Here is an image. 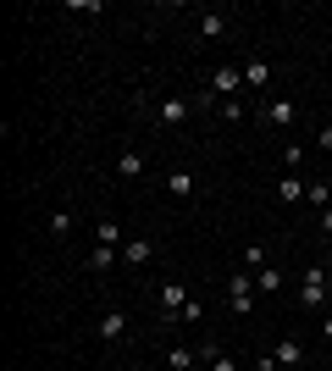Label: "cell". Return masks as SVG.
Returning <instances> with one entry per match:
<instances>
[{
    "instance_id": "obj_21",
    "label": "cell",
    "mask_w": 332,
    "mask_h": 371,
    "mask_svg": "<svg viewBox=\"0 0 332 371\" xmlns=\"http://www.w3.org/2000/svg\"><path fill=\"white\" fill-rule=\"evenodd\" d=\"M139 371H144V366H139Z\"/></svg>"
},
{
    "instance_id": "obj_5",
    "label": "cell",
    "mask_w": 332,
    "mask_h": 371,
    "mask_svg": "<svg viewBox=\"0 0 332 371\" xmlns=\"http://www.w3.org/2000/svg\"><path fill=\"white\" fill-rule=\"evenodd\" d=\"M150 255H156V249H150V238H133V244H122V261H128V266H144Z\"/></svg>"
},
{
    "instance_id": "obj_8",
    "label": "cell",
    "mask_w": 332,
    "mask_h": 371,
    "mask_svg": "<svg viewBox=\"0 0 332 371\" xmlns=\"http://www.w3.org/2000/svg\"><path fill=\"white\" fill-rule=\"evenodd\" d=\"M116 172H122V177H139V172H144V155H139V150H122V155H116Z\"/></svg>"
},
{
    "instance_id": "obj_2",
    "label": "cell",
    "mask_w": 332,
    "mask_h": 371,
    "mask_svg": "<svg viewBox=\"0 0 332 371\" xmlns=\"http://www.w3.org/2000/svg\"><path fill=\"white\" fill-rule=\"evenodd\" d=\"M239 83H244L239 67H216V73H211V94H222V100L233 94V100H239Z\"/></svg>"
},
{
    "instance_id": "obj_17",
    "label": "cell",
    "mask_w": 332,
    "mask_h": 371,
    "mask_svg": "<svg viewBox=\"0 0 332 371\" xmlns=\"http://www.w3.org/2000/svg\"><path fill=\"white\" fill-rule=\"evenodd\" d=\"M244 83H255V89H260V83H266V61H249V67H244Z\"/></svg>"
},
{
    "instance_id": "obj_13",
    "label": "cell",
    "mask_w": 332,
    "mask_h": 371,
    "mask_svg": "<svg viewBox=\"0 0 332 371\" xmlns=\"http://www.w3.org/2000/svg\"><path fill=\"white\" fill-rule=\"evenodd\" d=\"M166 366H172V371H188V366H194V355H188L183 344H172V349H166Z\"/></svg>"
},
{
    "instance_id": "obj_15",
    "label": "cell",
    "mask_w": 332,
    "mask_h": 371,
    "mask_svg": "<svg viewBox=\"0 0 332 371\" xmlns=\"http://www.w3.org/2000/svg\"><path fill=\"white\" fill-rule=\"evenodd\" d=\"M277 283H282V277H277V266H260V272H255V289H266V294H271Z\"/></svg>"
},
{
    "instance_id": "obj_4",
    "label": "cell",
    "mask_w": 332,
    "mask_h": 371,
    "mask_svg": "<svg viewBox=\"0 0 332 371\" xmlns=\"http://www.w3.org/2000/svg\"><path fill=\"white\" fill-rule=\"evenodd\" d=\"M260 117H266L271 128H288V122H294V106H288V100H266V106H260Z\"/></svg>"
},
{
    "instance_id": "obj_18",
    "label": "cell",
    "mask_w": 332,
    "mask_h": 371,
    "mask_svg": "<svg viewBox=\"0 0 332 371\" xmlns=\"http://www.w3.org/2000/svg\"><path fill=\"white\" fill-rule=\"evenodd\" d=\"M305 200H316V205H327V200H332V189H327V183H310V189H305Z\"/></svg>"
},
{
    "instance_id": "obj_1",
    "label": "cell",
    "mask_w": 332,
    "mask_h": 371,
    "mask_svg": "<svg viewBox=\"0 0 332 371\" xmlns=\"http://www.w3.org/2000/svg\"><path fill=\"white\" fill-rule=\"evenodd\" d=\"M327 283L332 277H322V266H310V272H305V289H299V305H305V310H322V305H327Z\"/></svg>"
},
{
    "instance_id": "obj_11",
    "label": "cell",
    "mask_w": 332,
    "mask_h": 371,
    "mask_svg": "<svg viewBox=\"0 0 332 371\" xmlns=\"http://www.w3.org/2000/svg\"><path fill=\"white\" fill-rule=\"evenodd\" d=\"M166 189H172V194H188V189H194V177H188L183 166H172V172H166Z\"/></svg>"
},
{
    "instance_id": "obj_10",
    "label": "cell",
    "mask_w": 332,
    "mask_h": 371,
    "mask_svg": "<svg viewBox=\"0 0 332 371\" xmlns=\"http://www.w3.org/2000/svg\"><path fill=\"white\" fill-rule=\"evenodd\" d=\"M299 361H305V349H299L294 338H282V344H277V366H299Z\"/></svg>"
},
{
    "instance_id": "obj_16",
    "label": "cell",
    "mask_w": 332,
    "mask_h": 371,
    "mask_svg": "<svg viewBox=\"0 0 332 371\" xmlns=\"http://www.w3.org/2000/svg\"><path fill=\"white\" fill-rule=\"evenodd\" d=\"M50 233H56V238H67V233H73V217H67V211H56V217H50Z\"/></svg>"
},
{
    "instance_id": "obj_19",
    "label": "cell",
    "mask_w": 332,
    "mask_h": 371,
    "mask_svg": "<svg viewBox=\"0 0 332 371\" xmlns=\"http://www.w3.org/2000/svg\"><path fill=\"white\" fill-rule=\"evenodd\" d=\"M211 371H239V366H233L227 355H216V361H211Z\"/></svg>"
},
{
    "instance_id": "obj_14",
    "label": "cell",
    "mask_w": 332,
    "mask_h": 371,
    "mask_svg": "<svg viewBox=\"0 0 332 371\" xmlns=\"http://www.w3.org/2000/svg\"><path fill=\"white\" fill-rule=\"evenodd\" d=\"M94 238L111 249V244H122V227H116V222H100V227H94Z\"/></svg>"
},
{
    "instance_id": "obj_3",
    "label": "cell",
    "mask_w": 332,
    "mask_h": 371,
    "mask_svg": "<svg viewBox=\"0 0 332 371\" xmlns=\"http://www.w3.org/2000/svg\"><path fill=\"white\" fill-rule=\"evenodd\" d=\"M188 111H194V106H188L183 94H172V100H161V122H166V128H177V122H188Z\"/></svg>"
},
{
    "instance_id": "obj_9",
    "label": "cell",
    "mask_w": 332,
    "mask_h": 371,
    "mask_svg": "<svg viewBox=\"0 0 332 371\" xmlns=\"http://www.w3.org/2000/svg\"><path fill=\"white\" fill-rule=\"evenodd\" d=\"M199 34H205V39H222V34H227V17L205 11V17H199Z\"/></svg>"
},
{
    "instance_id": "obj_20",
    "label": "cell",
    "mask_w": 332,
    "mask_h": 371,
    "mask_svg": "<svg viewBox=\"0 0 332 371\" xmlns=\"http://www.w3.org/2000/svg\"><path fill=\"white\" fill-rule=\"evenodd\" d=\"M322 333H327V338H332V316H327V321H322Z\"/></svg>"
},
{
    "instance_id": "obj_12",
    "label": "cell",
    "mask_w": 332,
    "mask_h": 371,
    "mask_svg": "<svg viewBox=\"0 0 332 371\" xmlns=\"http://www.w3.org/2000/svg\"><path fill=\"white\" fill-rule=\"evenodd\" d=\"M277 200H305V183L299 177H277Z\"/></svg>"
},
{
    "instance_id": "obj_7",
    "label": "cell",
    "mask_w": 332,
    "mask_h": 371,
    "mask_svg": "<svg viewBox=\"0 0 332 371\" xmlns=\"http://www.w3.org/2000/svg\"><path fill=\"white\" fill-rule=\"evenodd\" d=\"M161 305L172 310V316H183V305H188V294H183V283H166V289H161Z\"/></svg>"
},
{
    "instance_id": "obj_6",
    "label": "cell",
    "mask_w": 332,
    "mask_h": 371,
    "mask_svg": "<svg viewBox=\"0 0 332 371\" xmlns=\"http://www.w3.org/2000/svg\"><path fill=\"white\" fill-rule=\"evenodd\" d=\"M122 333H128V316L122 310H105L100 316V338H122Z\"/></svg>"
}]
</instances>
